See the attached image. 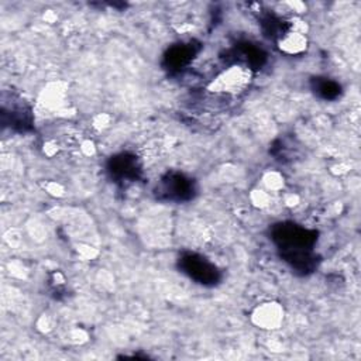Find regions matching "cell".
<instances>
[{
    "mask_svg": "<svg viewBox=\"0 0 361 361\" xmlns=\"http://www.w3.org/2000/svg\"><path fill=\"white\" fill-rule=\"evenodd\" d=\"M271 240L279 251V257L299 275L312 274L319 265V257L313 251L317 231L293 221L276 223L271 227Z\"/></svg>",
    "mask_w": 361,
    "mask_h": 361,
    "instance_id": "6da1fadb",
    "label": "cell"
},
{
    "mask_svg": "<svg viewBox=\"0 0 361 361\" xmlns=\"http://www.w3.org/2000/svg\"><path fill=\"white\" fill-rule=\"evenodd\" d=\"M154 193L157 199L162 202H189L196 195V183L182 172L171 171L161 176Z\"/></svg>",
    "mask_w": 361,
    "mask_h": 361,
    "instance_id": "7a4b0ae2",
    "label": "cell"
},
{
    "mask_svg": "<svg viewBox=\"0 0 361 361\" xmlns=\"http://www.w3.org/2000/svg\"><path fill=\"white\" fill-rule=\"evenodd\" d=\"M178 267L188 278L203 286H214L221 279V272L219 268L196 252H182L178 258Z\"/></svg>",
    "mask_w": 361,
    "mask_h": 361,
    "instance_id": "3957f363",
    "label": "cell"
},
{
    "mask_svg": "<svg viewBox=\"0 0 361 361\" xmlns=\"http://www.w3.org/2000/svg\"><path fill=\"white\" fill-rule=\"evenodd\" d=\"M107 173L109 176L120 185H127L140 179L142 173L141 164L137 155L131 152H120L113 155L107 161Z\"/></svg>",
    "mask_w": 361,
    "mask_h": 361,
    "instance_id": "277c9868",
    "label": "cell"
},
{
    "mask_svg": "<svg viewBox=\"0 0 361 361\" xmlns=\"http://www.w3.org/2000/svg\"><path fill=\"white\" fill-rule=\"evenodd\" d=\"M200 51V44L196 41L178 42L166 49L162 65L169 73H179L188 68Z\"/></svg>",
    "mask_w": 361,
    "mask_h": 361,
    "instance_id": "5b68a950",
    "label": "cell"
},
{
    "mask_svg": "<svg viewBox=\"0 0 361 361\" xmlns=\"http://www.w3.org/2000/svg\"><path fill=\"white\" fill-rule=\"evenodd\" d=\"M228 55L237 61L244 63L250 69L261 68L267 61V54L262 48L257 47L252 42H238L234 48L228 52Z\"/></svg>",
    "mask_w": 361,
    "mask_h": 361,
    "instance_id": "8992f818",
    "label": "cell"
},
{
    "mask_svg": "<svg viewBox=\"0 0 361 361\" xmlns=\"http://www.w3.org/2000/svg\"><path fill=\"white\" fill-rule=\"evenodd\" d=\"M1 120L4 126H8L10 128L24 133L30 131L32 128V116L27 106L24 104H16L11 106L8 110L3 107Z\"/></svg>",
    "mask_w": 361,
    "mask_h": 361,
    "instance_id": "52a82bcc",
    "label": "cell"
},
{
    "mask_svg": "<svg viewBox=\"0 0 361 361\" xmlns=\"http://www.w3.org/2000/svg\"><path fill=\"white\" fill-rule=\"evenodd\" d=\"M312 92L322 100H336L341 94V85L326 76H316L310 80Z\"/></svg>",
    "mask_w": 361,
    "mask_h": 361,
    "instance_id": "ba28073f",
    "label": "cell"
},
{
    "mask_svg": "<svg viewBox=\"0 0 361 361\" xmlns=\"http://www.w3.org/2000/svg\"><path fill=\"white\" fill-rule=\"evenodd\" d=\"M261 28L269 39H282L289 34V24L274 14H265L261 18Z\"/></svg>",
    "mask_w": 361,
    "mask_h": 361,
    "instance_id": "9c48e42d",
    "label": "cell"
}]
</instances>
